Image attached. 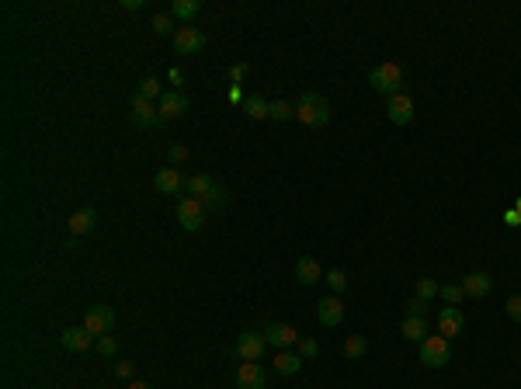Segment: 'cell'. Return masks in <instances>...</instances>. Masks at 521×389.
Listing matches in <instances>:
<instances>
[{
	"label": "cell",
	"instance_id": "obj_12",
	"mask_svg": "<svg viewBox=\"0 0 521 389\" xmlns=\"http://www.w3.org/2000/svg\"><path fill=\"white\" fill-rule=\"evenodd\" d=\"M462 330H465L462 309H459V306H445V309L438 313V333H441L445 341H452V338H459Z\"/></svg>",
	"mask_w": 521,
	"mask_h": 389
},
{
	"label": "cell",
	"instance_id": "obj_41",
	"mask_svg": "<svg viewBox=\"0 0 521 389\" xmlns=\"http://www.w3.org/2000/svg\"><path fill=\"white\" fill-rule=\"evenodd\" d=\"M171 160H174V163L188 160V150H184V146H174V150H171Z\"/></svg>",
	"mask_w": 521,
	"mask_h": 389
},
{
	"label": "cell",
	"instance_id": "obj_15",
	"mask_svg": "<svg viewBox=\"0 0 521 389\" xmlns=\"http://www.w3.org/2000/svg\"><path fill=\"white\" fill-rule=\"evenodd\" d=\"M202 45H205V35L198 32V28H178V35H174V49H178V56H195V52H202Z\"/></svg>",
	"mask_w": 521,
	"mask_h": 389
},
{
	"label": "cell",
	"instance_id": "obj_17",
	"mask_svg": "<svg viewBox=\"0 0 521 389\" xmlns=\"http://www.w3.org/2000/svg\"><path fill=\"white\" fill-rule=\"evenodd\" d=\"M490 289H494V278H490L487 271H473V274H465V278H462V292H465V296H473V299H483Z\"/></svg>",
	"mask_w": 521,
	"mask_h": 389
},
{
	"label": "cell",
	"instance_id": "obj_6",
	"mask_svg": "<svg viewBox=\"0 0 521 389\" xmlns=\"http://www.w3.org/2000/svg\"><path fill=\"white\" fill-rule=\"evenodd\" d=\"M84 327L94 333V338H104L112 327H115V309L112 306H90L84 316Z\"/></svg>",
	"mask_w": 521,
	"mask_h": 389
},
{
	"label": "cell",
	"instance_id": "obj_5",
	"mask_svg": "<svg viewBox=\"0 0 521 389\" xmlns=\"http://www.w3.org/2000/svg\"><path fill=\"white\" fill-rule=\"evenodd\" d=\"M178 222L188 233H198L205 226V205L198 198H181L178 202Z\"/></svg>",
	"mask_w": 521,
	"mask_h": 389
},
{
	"label": "cell",
	"instance_id": "obj_31",
	"mask_svg": "<svg viewBox=\"0 0 521 389\" xmlns=\"http://www.w3.org/2000/svg\"><path fill=\"white\" fill-rule=\"evenodd\" d=\"M205 209H219V205H226V191L219 188V185H213V191H208L205 198H198Z\"/></svg>",
	"mask_w": 521,
	"mask_h": 389
},
{
	"label": "cell",
	"instance_id": "obj_25",
	"mask_svg": "<svg viewBox=\"0 0 521 389\" xmlns=\"http://www.w3.org/2000/svg\"><path fill=\"white\" fill-rule=\"evenodd\" d=\"M365 351H369V341H365L361 333H351V338L344 341V355H348V358H361Z\"/></svg>",
	"mask_w": 521,
	"mask_h": 389
},
{
	"label": "cell",
	"instance_id": "obj_29",
	"mask_svg": "<svg viewBox=\"0 0 521 389\" xmlns=\"http://www.w3.org/2000/svg\"><path fill=\"white\" fill-rule=\"evenodd\" d=\"M438 289H441V285L435 282V278H417V296H421V299L431 303V299L438 296Z\"/></svg>",
	"mask_w": 521,
	"mask_h": 389
},
{
	"label": "cell",
	"instance_id": "obj_28",
	"mask_svg": "<svg viewBox=\"0 0 521 389\" xmlns=\"http://www.w3.org/2000/svg\"><path fill=\"white\" fill-rule=\"evenodd\" d=\"M153 32L156 35H178V28H174V21H171V14H153Z\"/></svg>",
	"mask_w": 521,
	"mask_h": 389
},
{
	"label": "cell",
	"instance_id": "obj_37",
	"mask_svg": "<svg viewBox=\"0 0 521 389\" xmlns=\"http://www.w3.org/2000/svg\"><path fill=\"white\" fill-rule=\"evenodd\" d=\"M504 226H511V230L521 226V212H518V209H507V212H504Z\"/></svg>",
	"mask_w": 521,
	"mask_h": 389
},
{
	"label": "cell",
	"instance_id": "obj_13",
	"mask_svg": "<svg viewBox=\"0 0 521 389\" xmlns=\"http://www.w3.org/2000/svg\"><path fill=\"white\" fill-rule=\"evenodd\" d=\"M237 386L240 389H268V372L260 368L257 362H243L237 368Z\"/></svg>",
	"mask_w": 521,
	"mask_h": 389
},
{
	"label": "cell",
	"instance_id": "obj_19",
	"mask_svg": "<svg viewBox=\"0 0 521 389\" xmlns=\"http://www.w3.org/2000/svg\"><path fill=\"white\" fill-rule=\"evenodd\" d=\"M400 333H403L407 341H417V344H421L428 333H431V323H428V316H407L403 327H400Z\"/></svg>",
	"mask_w": 521,
	"mask_h": 389
},
{
	"label": "cell",
	"instance_id": "obj_22",
	"mask_svg": "<svg viewBox=\"0 0 521 389\" xmlns=\"http://www.w3.org/2000/svg\"><path fill=\"white\" fill-rule=\"evenodd\" d=\"M271 365H275L278 375H295V372L302 368V355H295V351H278Z\"/></svg>",
	"mask_w": 521,
	"mask_h": 389
},
{
	"label": "cell",
	"instance_id": "obj_14",
	"mask_svg": "<svg viewBox=\"0 0 521 389\" xmlns=\"http://www.w3.org/2000/svg\"><path fill=\"white\" fill-rule=\"evenodd\" d=\"M60 341H63L66 351H87L90 344H97V338H94L87 327H66V330L60 333Z\"/></svg>",
	"mask_w": 521,
	"mask_h": 389
},
{
	"label": "cell",
	"instance_id": "obj_45",
	"mask_svg": "<svg viewBox=\"0 0 521 389\" xmlns=\"http://www.w3.org/2000/svg\"><path fill=\"white\" fill-rule=\"evenodd\" d=\"M514 209H518V212H521V195H518V202H514Z\"/></svg>",
	"mask_w": 521,
	"mask_h": 389
},
{
	"label": "cell",
	"instance_id": "obj_35",
	"mask_svg": "<svg viewBox=\"0 0 521 389\" xmlns=\"http://www.w3.org/2000/svg\"><path fill=\"white\" fill-rule=\"evenodd\" d=\"M317 351H320V344L313 341V338H302V341H299V355H302V362H306V358H317Z\"/></svg>",
	"mask_w": 521,
	"mask_h": 389
},
{
	"label": "cell",
	"instance_id": "obj_10",
	"mask_svg": "<svg viewBox=\"0 0 521 389\" xmlns=\"http://www.w3.org/2000/svg\"><path fill=\"white\" fill-rule=\"evenodd\" d=\"M386 115H389V122L393 126H410L413 122V101H410V94H393L389 101H386Z\"/></svg>",
	"mask_w": 521,
	"mask_h": 389
},
{
	"label": "cell",
	"instance_id": "obj_8",
	"mask_svg": "<svg viewBox=\"0 0 521 389\" xmlns=\"http://www.w3.org/2000/svg\"><path fill=\"white\" fill-rule=\"evenodd\" d=\"M265 341H268L271 348H278V351H289V348H295V344H299V330H295V327H289V323H268Z\"/></svg>",
	"mask_w": 521,
	"mask_h": 389
},
{
	"label": "cell",
	"instance_id": "obj_33",
	"mask_svg": "<svg viewBox=\"0 0 521 389\" xmlns=\"http://www.w3.org/2000/svg\"><path fill=\"white\" fill-rule=\"evenodd\" d=\"M97 355L101 358H115V351H119V344H115V338H112V333H104V338H97Z\"/></svg>",
	"mask_w": 521,
	"mask_h": 389
},
{
	"label": "cell",
	"instance_id": "obj_3",
	"mask_svg": "<svg viewBox=\"0 0 521 389\" xmlns=\"http://www.w3.org/2000/svg\"><path fill=\"white\" fill-rule=\"evenodd\" d=\"M421 362L428 368H445L452 362V341H445L441 333H428L421 341Z\"/></svg>",
	"mask_w": 521,
	"mask_h": 389
},
{
	"label": "cell",
	"instance_id": "obj_34",
	"mask_svg": "<svg viewBox=\"0 0 521 389\" xmlns=\"http://www.w3.org/2000/svg\"><path fill=\"white\" fill-rule=\"evenodd\" d=\"M407 316H428V299H421V296L407 299Z\"/></svg>",
	"mask_w": 521,
	"mask_h": 389
},
{
	"label": "cell",
	"instance_id": "obj_42",
	"mask_svg": "<svg viewBox=\"0 0 521 389\" xmlns=\"http://www.w3.org/2000/svg\"><path fill=\"white\" fill-rule=\"evenodd\" d=\"M143 0H122V11H139Z\"/></svg>",
	"mask_w": 521,
	"mask_h": 389
},
{
	"label": "cell",
	"instance_id": "obj_27",
	"mask_svg": "<svg viewBox=\"0 0 521 389\" xmlns=\"http://www.w3.org/2000/svg\"><path fill=\"white\" fill-rule=\"evenodd\" d=\"M271 119H275V122L295 119V104H289V101H271Z\"/></svg>",
	"mask_w": 521,
	"mask_h": 389
},
{
	"label": "cell",
	"instance_id": "obj_40",
	"mask_svg": "<svg viewBox=\"0 0 521 389\" xmlns=\"http://www.w3.org/2000/svg\"><path fill=\"white\" fill-rule=\"evenodd\" d=\"M226 97H230L233 104H240V101H247V97H243V91H240V84H230V94H226Z\"/></svg>",
	"mask_w": 521,
	"mask_h": 389
},
{
	"label": "cell",
	"instance_id": "obj_24",
	"mask_svg": "<svg viewBox=\"0 0 521 389\" xmlns=\"http://www.w3.org/2000/svg\"><path fill=\"white\" fill-rule=\"evenodd\" d=\"M198 11H202L198 0H174V8H171V14H174V18H184V21H188V18H195Z\"/></svg>",
	"mask_w": 521,
	"mask_h": 389
},
{
	"label": "cell",
	"instance_id": "obj_43",
	"mask_svg": "<svg viewBox=\"0 0 521 389\" xmlns=\"http://www.w3.org/2000/svg\"><path fill=\"white\" fill-rule=\"evenodd\" d=\"M129 389H153L149 382H139V379H129Z\"/></svg>",
	"mask_w": 521,
	"mask_h": 389
},
{
	"label": "cell",
	"instance_id": "obj_23",
	"mask_svg": "<svg viewBox=\"0 0 521 389\" xmlns=\"http://www.w3.org/2000/svg\"><path fill=\"white\" fill-rule=\"evenodd\" d=\"M184 191H188V198H205L208 191H213V178L208 174H191Z\"/></svg>",
	"mask_w": 521,
	"mask_h": 389
},
{
	"label": "cell",
	"instance_id": "obj_9",
	"mask_svg": "<svg viewBox=\"0 0 521 389\" xmlns=\"http://www.w3.org/2000/svg\"><path fill=\"white\" fill-rule=\"evenodd\" d=\"M160 119L164 122H171V119H181V115H188V108H191V101H188V94H181V91H164V97H160Z\"/></svg>",
	"mask_w": 521,
	"mask_h": 389
},
{
	"label": "cell",
	"instance_id": "obj_7",
	"mask_svg": "<svg viewBox=\"0 0 521 389\" xmlns=\"http://www.w3.org/2000/svg\"><path fill=\"white\" fill-rule=\"evenodd\" d=\"M265 351H268L265 333H254V330L240 333V341H237V355H240L243 362H260V358H265Z\"/></svg>",
	"mask_w": 521,
	"mask_h": 389
},
{
	"label": "cell",
	"instance_id": "obj_20",
	"mask_svg": "<svg viewBox=\"0 0 521 389\" xmlns=\"http://www.w3.org/2000/svg\"><path fill=\"white\" fill-rule=\"evenodd\" d=\"M94 222H97V209H77L73 215H70V233L73 237H84V233H90L94 230Z\"/></svg>",
	"mask_w": 521,
	"mask_h": 389
},
{
	"label": "cell",
	"instance_id": "obj_1",
	"mask_svg": "<svg viewBox=\"0 0 521 389\" xmlns=\"http://www.w3.org/2000/svg\"><path fill=\"white\" fill-rule=\"evenodd\" d=\"M295 119H299L302 126H309V129H324V126L330 122V104H327V97H320V94H299V101H295Z\"/></svg>",
	"mask_w": 521,
	"mask_h": 389
},
{
	"label": "cell",
	"instance_id": "obj_11",
	"mask_svg": "<svg viewBox=\"0 0 521 389\" xmlns=\"http://www.w3.org/2000/svg\"><path fill=\"white\" fill-rule=\"evenodd\" d=\"M153 185H156V191H160V195H181L188 188V178L178 171V167H164V171H156Z\"/></svg>",
	"mask_w": 521,
	"mask_h": 389
},
{
	"label": "cell",
	"instance_id": "obj_2",
	"mask_svg": "<svg viewBox=\"0 0 521 389\" xmlns=\"http://www.w3.org/2000/svg\"><path fill=\"white\" fill-rule=\"evenodd\" d=\"M369 87H372L376 94H386V97L400 94V91H403V67H400V63H379V67H372Z\"/></svg>",
	"mask_w": 521,
	"mask_h": 389
},
{
	"label": "cell",
	"instance_id": "obj_4",
	"mask_svg": "<svg viewBox=\"0 0 521 389\" xmlns=\"http://www.w3.org/2000/svg\"><path fill=\"white\" fill-rule=\"evenodd\" d=\"M129 119H132V126H139V129H156L164 119H160V108H156L153 101H146V97H132V111H129Z\"/></svg>",
	"mask_w": 521,
	"mask_h": 389
},
{
	"label": "cell",
	"instance_id": "obj_38",
	"mask_svg": "<svg viewBox=\"0 0 521 389\" xmlns=\"http://www.w3.org/2000/svg\"><path fill=\"white\" fill-rule=\"evenodd\" d=\"M132 372H136V362H119V365H115V375H119V379H132Z\"/></svg>",
	"mask_w": 521,
	"mask_h": 389
},
{
	"label": "cell",
	"instance_id": "obj_39",
	"mask_svg": "<svg viewBox=\"0 0 521 389\" xmlns=\"http://www.w3.org/2000/svg\"><path fill=\"white\" fill-rule=\"evenodd\" d=\"M243 77H247V63H233V67H230V80H233V84H240Z\"/></svg>",
	"mask_w": 521,
	"mask_h": 389
},
{
	"label": "cell",
	"instance_id": "obj_21",
	"mask_svg": "<svg viewBox=\"0 0 521 389\" xmlns=\"http://www.w3.org/2000/svg\"><path fill=\"white\" fill-rule=\"evenodd\" d=\"M243 115L247 119H254V122H260V119H271V104L260 97V94H250L247 101H243Z\"/></svg>",
	"mask_w": 521,
	"mask_h": 389
},
{
	"label": "cell",
	"instance_id": "obj_18",
	"mask_svg": "<svg viewBox=\"0 0 521 389\" xmlns=\"http://www.w3.org/2000/svg\"><path fill=\"white\" fill-rule=\"evenodd\" d=\"M295 278H299V285H317L320 278H324V268L317 257H299L295 264Z\"/></svg>",
	"mask_w": 521,
	"mask_h": 389
},
{
	"label": "cell",
	"instance_id": "obj_30",
	"mask_svg": "<svg viewBox=\"0 0 521 389\" xmlns=\"http://www.w3.org/2000/svg\"><path fill=\"white\" fill-rule=\"evenodd\" d=\"M327 285L334 289V296H341V292L348 289V274H344L341 268H334V271H327Z\"/></svg>",
	"mask_w": 521,
	"mask_h": 389
},
{
	"label": "cell",
	"instance_id": "obj_44",
	"mask_svg": "<svg viewBox=\"0 0 521 389\" xmlns=\"http://www.w3.org/2000/svg\"><path fill=\"white\" fill-rule=\"evenodd\" d=\"M171 84H184V73H181V70H171Z\"/></svg>",
	"mask_w": 521,
	"mask_h": 389
},
{
	"label": "cell",
	"instance_id": "obj_32",
	"mask_svg": "<svg viewBox=\"0 0 521 389\" xmlns=\"http://www.w3.org/2000/svg\"><path fill=\"white\" fill-rule=\"evenodd\" d=\"M438 296H441V299H445L448 306H459V303L465 299V292H462V285H441V289H438Z\"/></svg>",
	"mask_w": 521,
	"mask_h": 389
},
{
	"label": "cell",
	"instance_id": "obj_36",
	"mask_svg": "<svg viewBox=\"0 0 521 389\" xmlns=\"http://www.w3.org/2000/svg\"><path fill=\"white\" fill-rule=\"evenodd\" d=\"M504 309H507V316H511V320H518V323H521V296H511Z\"/></svg>",
	"mask_w": 521,
	"mask_h": 389
},
{
	"label": "cell",
	"instance_id": "obj_26",
	"mask_svg": "<svg viewBox=\"0 0 521 389\" xmlns=\"http://www.w3.org/2000/svg\"><path fill=\"white\" fill-rule=\"evenodd\" d=\"M136 94H139V97H146V101H153V97H164V94H160V80H156V77H143Z\"/></svg>",
	"mask_w": 521,
	"mask_h": 389
},
{
	"label": "cell",
	"instance_id": "obj_16",
	"mask_svg": "<svg viewBox=\"0 0 521 389\" xmlns=\"http://www.w3.org/2000/svg\"><path fill=\"white\" fill-rule=\"evenodd\" d=\"M317 320H320L324 327H337V323L344 320V303H341V296H327V299H320V306H317Z\"/></svg>",
	"mask_w": 521,
	"mask_h": 389
}]
</instances>
